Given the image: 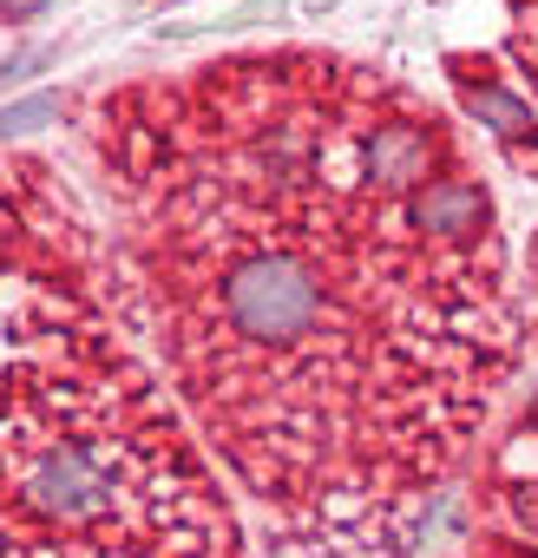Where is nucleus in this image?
<instances>
[{"label": "nucleus", "mask_w": 538, "mask_h": 558, "mask_svg": "<svg viewBox=\"0 0 538 558\" xmlns=\"http://www.w3.org/2000/svg\"><path fill=\"white\" fill-rule=\"evenodd\" d=\"M47 119H60V99H27V106H14V112H0V132L21 138V132H34V125H47Z\"/></svg>", "instance_id": "5"}, {"label": "nucleus", "mask_w": 538, "mask_h": 558, "mask_svg": "<svg viewBox=\"0 0 538 558\" xmlns=\"http://www.w3.org/2000/svg\"><path fill=\"white\" fill-rule=\"evenodd\" d=\"M106 269L204 453L309 558H407L525 355L499 204L394 73L230 53L86 106Z\"/></svg>", "instance_id": "1"}, {"label": "nucleus", "mask_w": 538, "mask_h": 558, "mask_svg": "<svg viewBox=\"0 0 538 558\" xmlns=\"http://www.w3.org/2000/svg\"><path fill=\"white\" fill-rule=\"evenodd\" d=\"M518 558H525V551H518Z\"/></svg>", "instance_id": "8"}, {"label": "nucleus", "mask_w": 538, "mask_h": 558, "mask_svg": "<svg viewBox=\"0 0 538 558\" xmlns=\"http://www.w3.org/2000/svg\"><path fill=\"white\" fill-rule=\"evenodd\" d=\"M40 8H53V0H0V21H27Z\"/></svg>", "instance_id": "7"}, {"label": "nucleus", "mask_w": 538, "mask_h": 558, "mask_svg": "<svg viewBox=\"0 0 538 558\" xmlns=\"http://www.w3.org/2000/svg\"><path fill=\"white\" fill-rule=\"evenodd\" d=\"M447 80H453L466 119L486 125V138L499 145V158L518 178H538V112H531V99L505 73H492V60H479V53H447Z\"/></svg>", "instance_id": "3"}, {"label": "nucleus", "mask_w": 538, "mask_h": 558, "mask_svg": "<svg viewBox=\"0 0 538 558\" xmlns=\"http://www.w3.org/2000/svg\"><path fill=\"white\" fill-rule=\"evenodd\" d=\"M525 276H531V283H525V303H518V316H525V329L538 336V243H531V269H525Z\"/></svg>", "instance_id": "6"}, {"label": "nucleus", "mask_w": 538, "mask_h": 558, "mask_svg": "<svg viewBox=\"0 0 538 558\" xmlns=\"http://www.w3.org/2000/svg\"><path fill=\"white\" fill-rule=\"evenodd\" d=\"M217 460L112 296L99 223L0 165V558H236Z\"/></svg>", "instance_id": "2"}, {"label": "nucleus", "mask_w": 538, "mask_h": 558, "mask_svg": "<svg viewBox=\"0 0 538 558\" xmlns=\"http://www.w3.org/2000/svg\"><path fill=\"white\" fill-rule=\"evenodd\" d=\"M505 53L525 80V93L538 99V0H505Z\"/></svg>", "instance_id": "4"}]
</instances>
